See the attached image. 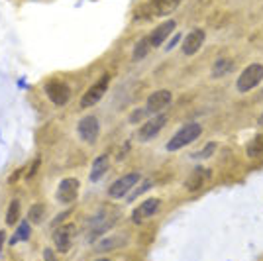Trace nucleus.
Listing matches in <instances>:
<instances>
[{
  "label": "nucleus",
  "mask_w": 263,
  "mask_h": 261,
  "mask_svg": "<svg viewBox=\"0 0 263 261\" xmlns=\"http://www.w3.org/2000/svg\"><path fill=\"white\" fill-rule=\"evenodd\" d=\"M204 44V32L200 30V28H195V30H191V32L185 35V40H183V53L185 55H195L202 47Z\"/></svg>",
  "instance_id": "obj_13"
},
{
  "label": "nucleus",
  "mask_w": 263,
  "mask_h": 261,
  "mask_svg": "<svg viewBox=\"0 0 263 261\" xmlns=\"http://www.w3.org/2000/svg\"><path fill=\"white\" fill-rule=\"evenodd\" d=\"M79 195V181L75 177H69V179H63L59 187H57V200L61 204H71Z\"/></svg>",
  "instance_id": "obj_11"
},
{
  "label": "nucleus",
  "mask_w": 263,
  "mask_h": 261,
  "mask_svg": "<svg viewBox=\"0 0 263 261\" xmlns=\"http://www.w3.org/2000/svg\"><path fill=\"white\" fill-rule=\"evenodd\" d=\"M45 214V207L44 204H33L30 208V222H42Z\"/></svg>",
  "instance_id": "obj_22"
},
{
  "label": "nucleus",
  "mask_w": 263,
  "mask_h": 261,
  "mask_svg": "<svg viewBox=\"0 0 263 261\" xmlns=\"http://www.w3.org/2000/svg\"><path fill=\"white\" fill-rule=\"evenodd\" d=\"M45 95L47 98L57 104V106H63L67 100L71 98V90L67 87L63 81H49L47 85H45Z\"/></svg>",
  "instance_id": "obj_10"
},
{
  "label": "nucleus",
  "mask_w": 263,
  "mask_h": 261,
  "mask_svg": "<svg viewBox=\"0 0 263 261\" xmlns=\"http://www.w3.org/2000/svg\"><path fill=\"white\" fill-rule=\"evenodd\" d=\"M30 234H32V228H30V222H22L18 230H16V234L12 236L10 239V246H16L18 241H26V239L30 238Z\"/></svg>",
  "instance_id": "obj_18"
},
{
  "label": "nucleus",
  "mask_w": 263,
  "mask_h": 261,
  "mask_svg": "<svg viewBox=\"0 0 263 261\" xmlns=\"http://www.w3.org/2000/svg\"><path fill=\"white\" fill-rule=\"evenodd\" d=\"M200 134H202V128H200L198 124H185V126L167 142V152H179L181 147H185V145L193 143L195 140H198Z\"/></svg>",
  "instance_id": "obj_1"
},
{
  "label": "nucleus",
  "mask_w": 263,
  "mask_h": 261,
  "mask_svg": "<svg viewBox=\"0 0 263 261\" xmlns=\"http://www.w3.org/2000/svg\"><path fill=\"white\" fill-rule=\"evenodd\" d=\"M248 155H250V157L263 155V134H257L252 142L248 143Z\"/></svg>",
  "instance_id": "obj_20"
},
{
  "label": "nucleus",
  "mask_w": 263,
  "mask_h": 261,
  "mask_svg": "<svg viewBox=\"0 0 263 261\" xmlns=\"http://www.w3.org/2000/svg\"><path fill=\"white\" fill-rule=\"evenodd\" d=\"M175 28H177L175 20H167V22L159 24L154 32L147 35V38H149V44H152V47H159V45H163V42H167V38L175 32Z\"/></svg>",
  "instance_id": "obj_12"
},
{
  "label": "nucleus",
  "mask_w": 263,
  "mask_h": 261,
  "mask_svg": "<svg viewBox=\"0 0 263 261\" xmlns=\"http://www.w3.org/2000/svg\"><path fill=\"white\" fill-rule=\"evenodd\" d=\"M73 238H75V226L73 224H61L53 230V246L57 251L65 253L69 248L73 246Z\"/></svg>",
  "instance_id": "obj_6"
},
{
  "label": "nucleus",
  "mask_w": 263,
  "mask_h": 261,
  "mask_svg": "<svg viewBox=\"0 0 263 261\" xmlns=\"http://www.w3.org/2000/svg\"><path fill=\"white\" fill-rule=\"evenodd\" d=\"M4 239H6L4 232H0V251H2V246H4Z\"/></svg>",
  "instance_id": "obj_27"
},
{
  "label": "nucleus",
  "mask_w": 263,
  "mask_h": 261,
  "mask_svg": "<svg viewBox=\"0 0 263 261\" xmlns=\"http://www.w3.org/2000/svg\"><path fill=\"white\" fill-rule=\"evenodd\" d=\"M79 138L87 143H95L100 134V124L97 116H85L77 126Z\"/></svg>",
  "instance_id": "obj_8"
},
{
  "label": "nucleus",
  "mask_w": 263,
  "mask_h": 261,
  "mask_svg": "<svg viewBox=\"0 0 263 261\" xmlns=\"http://www.w3.org/2000/svg\"><path fill=\"white\" fill-rule=\"evenodd\" d=\"M40 169V157L37 159H33V163H32V169H30V173H28V179H32L33 175H35V171Z\"/></svg>",
  "instance_id": "obj_25"
},
{
  "label": "nucleus",
  "mask_w": 263,
  "mask_h": 261,
  "mask_svg": "<svg viewBox=\"0 0 263 261\" xmlns=\"http://www.w3.org/2000/svg\"><path fill=\"white\" fill-rule=\"evenodd\" d=\"M171 100H173V95L169 92V90H155L154 95H149L147 98V102H145V106H143V112H145V116H154V114H161L169 104H171Z\"/></svg>",
  "instance_id": "obj_4"
},
{
  "label": "nucleus",
  "mask_w": 263,
  "mask_h": 261,
  "mask_svg": "<svg viewBox=\"0 0 263 261\" xmlns=\"http://www.w3.org/2000/svg\"><path fill=\"white\" fill-rule=\"evenodd\" d=\"M108 85H110V75L104 73V75L100 77L99 81H97V83L83 95V98H81V108H90V106H95L100 98L106 95Z\"/></svg>",
  "instance_id": "obj_3"
},
{
  "label": "nucleus",
  "mask_w": 263,
  "mask_h": 261,
  "mask_svg": "<svg viewBox=\"0 0 263 261\" xmlns=\"http://www.w3.org/2000/svg\"><path fill=\"white\" fill-rule=\"evenodd\" d=\"M209 177H210V171L202 169V167H197L195 173H191L189 181H186V189H189V191H197V189H200V185H202Z\"/></svg>",
  "instance_id": "obj_16"
},
{
  "label": "nucleus",
  "mask_w": 263,
  "mask_h": 261,
  "mask_svg": "<svg viewBox=\"0 0 263 261\" xmlns=\"http://www.w3.org/2000/svg\"><path fill=\"white\" fill-rule=\"evenodd\" d=\"M142 181V175L140 173H128L120 177V179H116L108 189V195L112 198H122L124 195H128L134 187L138 185Z\"/></svg>",
  "instance_id": "obj_5"
},
{
  "label": "nucleus",
  "mask_w": 263,
  "mask_h": 261,
  "mask_svg": "<svg viewBox=\"0 0 263 261\" xmlns=\"http://www.w3.org/2000/svg\"><path fill=\"white\" fill-rule=\"evenodd\" d=\"M165 124H167V116H165V114H155L152 118H147V122H145L142 128H140V132H138L140 142H149V140H154L155 136L163 130Z\"/></svg>",
  "instance_id": "obj_7"
},
{
  "label": "nucleus",
  "mask_w": 263,
  "mask_h": 261,
  "mask_svg": "<svg viewBox=\"0 0 263 261\" xmlns=\"http://www.w3.org/2000/svg\"><path fill=\"white\" fill-rule=\"evenodd\" d=\"M110 167V157L104 153V155H99L97 159H95V163H92V169H90V181L92 183H97L100 177H104L106 171H108Z\"/></svg>",
  "instance_id": "obj_14"
},
{
  "label": "nucleus",
  "mask_w": 263,
  "mask_h": 261,
  "mask_svg": "<svg viewBox=\"0 0 263 261\" xmlns=\"http://www.w3.org/2000/svg\"><path fill=\"white\" fill-rule=\"evenodd\" d=\"M232 69H234V61L232 59H226V57H220L218 61L214 63V67H212V77H224L228 75Z\"/></svg>",
  "instance_id": "obj_17"
},
{
  "label": "nucleus",
  "mask_w": 263,
  "mask_h": 261,
  "mask_svg": "<svg viewBox=\"0 0 263 261\" xmlns=\"http://www.w3.org/2000/svg\"><path fill=\"white\" fill-rule=\"evenodd\" d=\"M261 81H263V65L261 63H252V65H248L241 71V75L236 81V87H238L240 92H250L257 85H261Z\"/></svg>",
  "instance_id": "obj_2"
},
{
  "label": "nucleus",
  "mask_w": 263,
  "mask_h": 261,
  "mask_svg": "<svg viewBox=\"0 0 263 261\" xmlns=\"http://www.w3.org/2000/svg\"><path fill=\"white\" fill-rule=\"evenodd\" d=\"M149 49H152V44H149V38L145 35V38H142V40L136 44V47H134V59H136V61L143 59L145 55L149 53Z\"/></svg>",
  "instance_id": "obj_19"
},
{
  "label": "nucleus",
  "mask_w": 263,
  "mask_h": 261,
  "mask_svg": "<svg viewBox=\"0 0 263 261\" xmlns=\"http://www.w3.org/2000/svg\"><path fill=\"white\" fill-rule=\"evenodd\" d=\"M161 208V200L159 198H147L143 200L140 207L132 212V222L134 224H143L145 220H149L152 216H155Z\"/></svg>",
  "instance_id": "obj_9"
},
{
  "label": "nucleus",
  "mask_w": 263,
  "mask_h": 261,
  "mask_svg": "<svg viewBox=\"0 0 263 261\" xmlns=\"http://www.w3.org/2000/svg\"><path fill=\"white\" fill-rule=\"evenodd\" d=\"M44 259L45 261H57L55 259V255H53V250H49V248L44 250Z\"/></svg>",
  "instance_id": "obj_26"
},
{
  "label": "nucleus",
  "mask_w": 263,
  "mask_h": 261,
  "mask_svg": "<svg viewBox=\"0 0 263 261\" xmlns=\"http://www.w3.org/2000/svg\"><path fill=\"white\" fill-rule=\"evenodd\" d=\"M149 187H152V183H145V185H143V187H140V189H138L136 193H132L130 198H128V200H132V198H136V196H140V195H142V193H143V191H147Z\"/></svg>",
  "instance_id": "obj_24"
},
{
  "label": "nucleus",
  "mask_w": 263,
  "mask_h": 261,
  "mask_svg": "<svg viewBox=\"0 0 263 261\" xmlns=\"http://www.w3.org/2000/svg\"><path fill=\"white\" fill-rule=\"evenodd\" d=\"M214 150H216V142H212V143H206L204 145V150L198 153L197 157H209L210 153H214Z\"/></svg>",
  "instance_id": "obj_23"
},
{
  "label": "nucleus",
  "mask_w": 263,
  "mask_h": 261,
  "mask_svg": "<svg viewBox=\"0 0 263 261\" xmlns=\"http://www.w3.org/2000/svg\"><path fill=\"white\" fill-rule=\"evenodd\" d=\"M181 2H183V0H152V8H154V14L165 16V14L175 10Z\"/></svg>",
  "instance_id": "obj_15"
},
{
  "label": "nucleus",
  "mask_w": 263,
  "mask_h": 261,
  "mask_svg": "<svg viewBox=\"0 0 263 261\" xmlns=\"http://www.w3.org/2000/svg\"><path fill=\"white\" fill-rule=\"evenodd\" d=\"M18 218H20V200L14 198L10 202V207H8V212H6V224L14 226L18 222Z\"/></svg>",
  "instance_id": "obj_21"
},
{
  "label": "nucleus",
  "mask_w": 263,
  "mask_h": 261,
  "mask_svg": "<svg viewBox=\"0 0 263 261\" xmlns=\"http://www.w3.org/2000/svg\"><path fill=\"white\" fill-rule=\"evenodd\" d=\"M95 261H110V259H95Z\"/></svg>",
  "instance_id": "obj_29"
},
{
  "label": "nucleus",
  "mask_w": 263,
  "mask_h": 261,
  "mask_svg": "<svg viewBox=\"0 0 263 261\" xmlns=\"http://www.w3.org/2000/svg\"><path fill=\"white\" fill-rule=\"evenodd\" d=\"M259 124H261V126H263V114H261V116H259Z\"/></svg>",
  "instance_id": "obj_28"
}]
</instances>
